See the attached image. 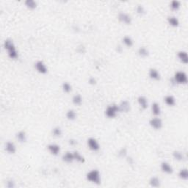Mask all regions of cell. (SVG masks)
<instances>
[{"instance_id":"7c38bea8","label":"cell","mask_w":188,"mask_h":188,"mask_svg":"<svg viewBox=\"0 0 188 188\" xmlns=\"http://www.w3.org/2000/svg\"><path fill=\"white\" fill-rule=\"evenodd\" d=\"M177 57L182 63L187 65L188 63V55L186 51H179L177 53Z\"/></svg>"},{"instance_id":"1f68e13d","label":"cell","mask_w":188,"mask_h":188,"mask_svg":"<svg viewBox=\"0 0 188 188\" xmlns=\"http://www.w3.org/2000/svg\"><path fill=\"white\" fill-rule=\"evenodd\" d=\"M52 134L54 137H60L62 135V130L58 127H54L52 130Z\"/></svg>"},{"instance_id":"7a4b0ae2","label":"cell","mask_w":188,"mask_h":188,"mask_svg":"<svg viewBox=\"0 0 188 188\" xmlns=\"http://www.w3.org/2000/svg\"><path fill=\"white\" fill-rule=\"evenodd\" d=\"M86 179L90 183L95 184H100L101 182V173H100L99 170L97 169H93L89 171L88 173L86 174Z\"/></svg>"},{"instance_id":"603a6c76","label":"cell","mask_w":188,"mask_h":188,"mask_svg":"<svg viewBox=\"0 0 188 188\" xmlns=\"http://www.w3.org/2000/svg\"><path fill=\"white\" fill-rule=\"evenodd\" d=\"M16 139L20 143H25L27 140V136L25 132L20 131L16 134Z\"/></svg>"},{"instance_id":"484cf974","label":"cell","mask_w":188,"mask_h":188,"mask_svg":"<svg viewBox=\"0 0 188 188\" xmlns=\"http://www.w3.org/2000/svg\"><path fill=\"white\" fill-rule=\"evenodd\" d=\"M72 103L77 106H80L82 104V97L80 94H76L72 98Z\"/></svg>"},{"instance_id":"ba28073f","label":"cell","mask_w":188,"mask_h":188,"mask_svg":"<svg viewBox=\"0 0 188 188\" xmlns=\"http://www.w3.org/2000/svg\"><path fill=\"white\" fill-rule=\"evenodd\" d=\"M35 68L38 73L41 74H46L48 72V68L42 60H38L35 63Z\"/></svg>"},{"instance_id":"30bf717a","label":"cell","mask_w":188,"mask_h":188,"mask_svg":"<svg viewBox=\"0 0 188 188\" xmlns=\"http://www.w3.org/2000/svg\"><path fill=\"white\" fill-rule=\"evenodd\" d=\"M160 168L162 171L166 174H171L173 172V167L167 162H163L160 165Z\"/></svg>"},{"instance_id":"836d02e7","label":"cell","mask_w":188,"mask_h":188,"mask_svg":"<svg viewBox=\"0 0 188 188\" xmlns=\"http://www.w3.org/2000/svg\"><path fill=\"white\" fill-rule=\"evenodd\" d=\"M88 82L90 84H93V85L96 84V80L94 77H90V78L89 79Z\"/></svg>"},{"instance_id":"f1b7e54d","label":"cell","mask_w":188,"mask_h":188,"mask_svg":"<svg viewBox=\"0 0 188 188\" xmlns=\"http://www.w3.org/2000/svg\"><path fill=\"white\" fill-rule=\"evenodd\" d=\"M181 7V2L177 0H173L170 2V8H171L172 11H179V8Z\"/></svg>"},{"instance_id":"e0dca14e","label":"cell","mask_w":188,"mask_h":188,"mask_svg":"<svg viewBox=\"0 0 188 188\" xmlns=\"http://www.w3.org/2000/svg\"><path fill=\"white\" fill-rule=\"evenodd\" d=\"M119 110L120 112H124V113H127L130 111V104L128 101L124 100V101H121L120 104L118 105Z\"/></svg>"},{"instance_id":"4316f807","label":"cell","mask_w":188,"mask_h":188,"mask_svg":"<svg viewBox=\"0 0 188 188\" xmlns=\"http://www.w3.org/2000/svg\"><path fill=\"white\" fill-rule=\"evenodd\" d=\"M137 53H138L139 56L141 57H148V56L149 55V50L147 49L146 48V47L144 46H142V47H140V48L138 49V51H137Z\"/></svg>"},{"instance_id":"cb8c5ba5","label":"cell","mask_w":188,"mask_h":188,"mask_svg":"<svg viewBox=\"0 0 188 188\" xmlns=\"http://www.w3.org/2000/svg\"><path fill=\"white\" fill-rule=\"evenodd\" d=\"M122 42H123V44H124L126 46L130 47V48L134 45V41H133V40L132 39L131 37L128 36V35H126V36L123 37V39H122Z\"/></svg>"},{"instance_id":"9a60e30c","label":"cell","mask_w":188,"mask_h":188,"mask_svg":"<svg viewBox=\"0 0 188 188\" xmlns=\"http://www.w3.org/2000/svg\"><path fill=\"white\" fill-rule=\"evenodd\" d=\"M137 103H138L139 106L140 108L143 110H146L149 107V103H148V99L146 97L143 96H140L137 98Z\"/></svg>"},{"instance_id":"44dd1931","label":"cell","mask_w":188,"mask_h":188,"mask_svg":"<svg viewBox=\"0 0 188 188\" xmlns=\"http://www.w3.org/2000/svg\"><path fill=\"white\" fill-rule=\"evenodd\" d=\"M149 184L153 187H159L161 185V182H160V179L156 176H153L149 180Z\"/></svg>"},{"instance_id":"7402d4cb","label":"cell","mask_w":188,"mask_h":188,"mask_svg":"<svg viewBox=\"0 0 188 188\" xmlns=\"http://www.w3.org/2000/svg\"><path fill=\"white\" fill-rule=\"evenodd\" d=\"M24 5L30 10H35L38 6V3L35 0H26L24 2Z\"/></svg>"},{"instance_id":"2e32d148","label":"cell","mask_w":188,"mask_h":188,"mask_svg":"<svg viewBox=\"0 0 188 188\" xmlns=\"http://www.w3.org/2000/svg\"><path fill=\"white\" fill-rule=\"evenodd\" d=\"M151 111L152 114L153 115L158 117L161 115V108H160V104L157 102H153L151 105Z\"/></svg>"},{"instance_id":"f546056e","label":"cell","mask_w":188,"mask_h":188,"mask_svg":"<svg viewBox=\"0 0 188 188\" xmlns=\"http://www.w3.org/2000/svg\"><path fill=\"white\" fill-rule=\"evenodd\" d=\"M74 160H75V161H77L78 163H85V159H84V157L82 156V155L80 154L78 151H74Z\"/></svg>"},{"instance_id":"d590c367","label":"cell","mask_w":188,"mask_h":188,"mask_svg":"<svg viewBox=\"0 0 188 188\" xmlns=\"http://www.w3.org/2000/svg\"><path fill=\"white\" fill-rule=\"evenodd\" d=\"M7 186H8L9 188L14 187V186H15V185H14V182H13L12 180L8 181V184H7Z\"/></svg>"},{"instance_id":"52a82bcc","label":"cell","mask_w":188,"mask_h":188,"mask_svg":"<svg viewBox=\"0 0 188 188\" xmlns=\"http://www.w3.org/2000/svg\"><path fill=\"white\" fill-rule=\"evenodd\" d=\"M118 18V20L120 22L126 24V25H130V24H132V17L128 13L124 12L119 13Z\"/></svg>"},{"instance_id":"5b68a950","label":"cell","mask_w":188,"mask_h":188,"mask_svg":"<svg viewBox=\"0 0 188 188\" xmlns=\"http://www.w3.org/2000/svg\"><path fill=\"white\" fill-rule=\"evenodd\" d=\"M87 144L90 150L93 151H98L100 149V145L98 140L94 137H89L87 140Z\"/></svg>"},{"instance_id":"4dcf8cb0","label":"cell","mask_w":188,"mask_h":188,"mask_svg":"<svg viewBox=\"0 0 188 188\" xmlns=\"http://www.w3.org/2000/svg\"><path fill=\"white\" fill-rule=\"evenodd\" d=\"M62 89H63V92H65V93H68L71 91V90H72V87H71L70 83L65 82H63V84H62Z\"/></svg>"},{"instance_id":"4fadbf2b","label":"cell","mask_w":188,"mask_h":188,"mask_svg":"<svg viewBox=\"0 0 188 188\" xmlns=\"http://www.w3.org/2000/svg\"><path fill=\"white\" fill-rule=\"evenodd\" d=\"M62 160H63V161L66 163H71L74 161H75V160H74V152L67 151L66 153H65L63 155Z\"/></svg>"},{"instance_id":"e575fe53","label":"cell","mask_w":188,"mask_h":188,"mask_svg":"<svg viewBox=\"0 0 188 188\" xmlns=\"http://www.w3.org/2000/svg\"><path fill=\"white\" fill-rule=\"evenodd\" d=\"M68 143H69V144L71 146H75V145L77 144V140H74V139H70Z\"/></svg>"},{"instance_id":"d6a6232c","label":"cell","mask_w":188,"mask_h":188,"mask_svg":"<svg viewBox=\"0 0 188 188\" xmlns=\"http://www.w3.org/2000/svg\"><path fill=\"white\" fill-rule=\"evenodd\" d=\"M136 11H137V13L139 14L140 15H143L144 14H146V10H145V8L141 5H138L136 8Z\"/></svg>"},{"instance_id":"6da1fadb","label":"cell","mask_w":188,"mask_h":188,"mask_svg":"<svg viewBox=\"0 0 188 188\" xmlns=\"http://www.w3.org/2000/svg\"><path fill=\"white\" fill-rule=\"evenodd\" d=\"M4 48L8 51L9 57L13 60H16L18 57V53L16 50L13 41L11 39H6L4 41Z\"/></svg>"},{"instance_id":"9c48e42d","label":"cell","mask_w":188,"mask_h":188,"mask_svg":"<svg viewBox=\"0 0 188 188\" xmlns=\"http://www.w3.org/2000/svg\"><path fill=\"white\" fill-rule=\"evenodd\" d=\"M47 149L49 152L53 156H57L60 152V147L59 145L55 143H50L47 146Z\"/></svg>"},{"instance_id":"8fae6325","label":"cell","mask_w":188,"mask_h":188,"mask_svg":"<svg viewBox=\"0 0 188 188\" xmlns=\"http://www.w3.org/2000/svg\"><path fill=\"white\" fill-rule=\"evenodd\" d=\"M149 76L151 80H155V81L160 80V78H161V76H160V74L158 70L153 68H151L149 69Z\"/></svg>"},{"instance_id":"83f0119b","label":"cell","mask_w":188,"mask_h":188,"mask_svg":"<svg viewBox=\"0 0 188 188\" xmlns=\"http://www.w3.org/2000/svg\"><path fill=\"white\" fill-rule=\"evenodd\" d=\"M66 118L69 120H74L77 118V113L74 110H68L66 113Z\"/></svg>"},{"instance_id":"ac0fdd59","label":"cell","mask_w":188,"mask_h":188,"mask_svg":"<svg viewBox=\"0 0 188 188\" xmlns=\"http://www.w3.org/2000/svg\"><path fill=\"white\" fill-rule=\"evenodd\" d=\"M164 101L169 107H173L176 104V99L174 97L171 95L166 96L164 98Z\"/></svg>"},{"instance_id":"d4e9b609","label":"cell","mask_w":188,"mask_h":188,"mask_svg":"<svg viewBox=\"0 0 188 188\" xmlns=\"http://www.w3.org/2000/svg\"><path fill=\"white\" fill-rule=\"evenodd\" d=\"M179 177L182 180L187 181L188 179V170L187 168H182L179 172Z\"/></svg>"},{"instance_id":"3957f363","label":"cell","mask_w":188,"mask_h":188,"mask_svg":"<svg viewBox=\"0 0 188 188\" xmlns=\"http://www.w3.org/2000/svg\"><path fill=\"white\" fill-rule=\"evenodd\" d=\"M173 80L178 84H186L188 82L187 75L184 71H176L173 76Z\"/></svg>"},{"instance_id":"ffe728a7","label":"cell","mask_w":188,"mask_h":188,"mask_svg":"<svg viewBox=\"0 0 188 188\" xmlns=\"http://www.w3.org/2000/svg\"><path fill=\"white\" fill-rule=\"evenodd\" d=\"M173 155V157L175 160L176 161H183L184 160L185 156L184 155V153L182 152L179 151H174L172 153Z\"/></svg>"},{"instance_id":"5bb4252c","label":"cell","mask_w":188,"mask_h":188,"mask_svg":"<svg viewBox=\"0 0 188 188\" xmlns=\"http://www.w3.org/2000/svg\"><path fill=\"white\" fill-rule=\"evenodd\" d=\"M5 151L10 154H14L16 152V146L13 142L8 141L5 143Z\"/></svg>"},{"instance_id":"277c9868","label":"cell","mask_w":188,"mask_h":188,"mask_svg":"<svg viewBox=\"0 0 188 188\" xmlns=\"http://www.w3.org/2000/svg\"><path fill=\"white\" fill-rule=\"evenodd\" d=\"M120 112L119 110L118 105L115 104H111V105L107 106L105 110V115L108 118H114L117 116L118 113Z\"/></svg>"},{"instance_id":"d6986e66","label":"cell","mask_w":188,"mask_h":188,"mask_svg":"<svg viewBox=\"0 0 188 188\" xmlns=\"http://www.w3.org/2000/svg\"><path fill=\"white\" fill-rule=\"evenodd\" d=\"M169 25L172 27H178L179 25V21L176 16H169L167 19Z\"/></svg>"},{"instance_id":"8992f818","label":"cell","mask_w":188,"mask_h":188,"mask_svg":"<svg viewBox=\"0 0 188 188\" xmlns=\"http://www.w3.org/2000/svg\"><path fill=\"white\" fill-rule=\"evenodd\" d=\"M149 125H150L151 128H153V130H158L163 127V120L158 117H155L149 120Z\"/></svg>"}]
</instances>
